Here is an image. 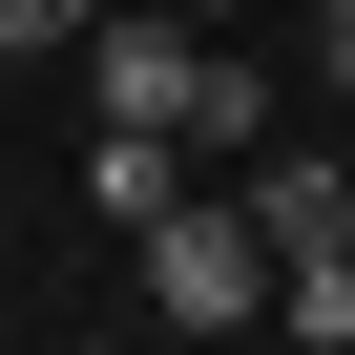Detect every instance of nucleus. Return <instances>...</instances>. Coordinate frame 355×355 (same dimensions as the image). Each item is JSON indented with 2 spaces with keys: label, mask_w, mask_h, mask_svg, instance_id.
<instances>
[{
  "label": "nucleus",
  "mask_w": 355,
  "mask_h": 355,
  "mask_svg": "<svg viewBox=\"0 0 355 355\" xmlns=\"http://www.w3.org/2000/svg\"><path fill=\"white\" fill-rule=\"evenodd\" d=\"M125 293H146L167 334H251V313H272V230H251V189H167V209L125 230Z\"/></svg>",
  "instance_id": "f257e3e1"
},
{
  "label": "nucleus",
  "mask_w": 355,
  "mask_h": 355,
  "mask_svg": "<svg viewBox=\"0 0 355 355\" xmlns=\"http://www.w3.org/2000/svg\"><path fill=\"white\" fill-rule=\"evenodd\" d=\"M84 84H105V125H167V146H189L209 21H146V0H105V21H84Z\"/></svg>",
  "instance_id": "f03ea898"
},
{
  "label": "nucleus",
  "mask_w": 355,
  "mask_h": 355,
  "mask_svg": "<svg viewBox=\"0 0 355 355\" xmlns=\"http://www.w3.org/2000/svg\"><path fill=\"white\" fill-rule=\"evenodd\" d=\"M251 230H272V272H334L355 251V167L334 146H251Z\"/></svg>",
  "instance_id": "7ed1b4c3"
},
{
  "label": "nucleus",
  "mask_w": 355,
  "mask_h": 355,
  "mask_svg": "<svg viewBox=\"0 0 355 355\" xmlns=\"http://www.w3.org/2000/svg\"><path fill=\"white\" fill-rule=\"evenodd\" d=\"M84 189H105V230H146L167 189H189V146H167V125H105V146H84Z\"/></svg>",
  "instance_id": "20e7f679"
},
{
  "label": "nucleus",
  "mask_w": 355,
  "mask_h": 355,
  "mask_svg": "<svg viewBox=\"0 0 355 355\" xmlns=\"http://www.w3.org/2000/svg\"><path fill=\"white\" fill-rule=\"evenodd\" d=\"M84 21H105V0H0V63H63Z\"/></svg>",
  "instance_id": "39448f33"
},
{
  "label": "nucleus",
  "mask_w": 355,
  "mask_h": 355,
  "mask_svg": "<svg viewBox=\"0 0 355 355\" xmlns=\"http://www.w3.org/2000/svg\"><path fill=\"white\" fill-rule=\"evenodd\" d=\"M313 63H334V105H355V0H313Z\"/></svg>",
  "instance_id": "423d86ee"
}]
</instances>
